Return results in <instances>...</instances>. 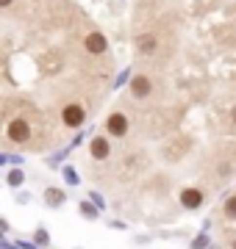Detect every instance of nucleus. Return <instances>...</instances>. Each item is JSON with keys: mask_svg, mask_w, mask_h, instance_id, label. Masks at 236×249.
Segmentation results:
<instances>
[{"mask_svg": "<svg viewBox=\"0 0 236 249\" xmlns=\"http://www.w3.org/2000/svg\"><path fill=\"white\" fill-rule=\"evenodd\" d=\"M89 152H92V158H95V160H106V158L111 155V144H109V139H103V136L92 139Z\"/></svg>", "mask_w": 236, "mask_h": 249, "instance_id": "7", "label": "nucleus"}, {"mask_svg": "<svg viewBox=\"0 0 236 249\" xmlns=\"http://www.w3.org/2000/svg\"><path fill=\"white\" fill-rule=\"evenodd\" d=\"M22 178H25V175H22L20 169H11L9 172V186H20V183H22Z\"/></svg>", "mask_w": 236, "mask_h": 249, "instance_id": "11", "label": "nucleus"}, {"mask_svg": "<svg viewBox=\"0 0 236 249\" xmlns=\"http://www.w3.org/2000/svg\"><path fill=\"white\" fill-rule=\"evenodd\" d=\"M47 202L50 205H61V191H59V188H47Z\"/></svg>", "mask_w": 236, "mask_h": 249, "instance_id": "10", "label": "nucleus"}, {"mask_svg": "<svg viewBox=\"0 0 236 249\" xmlns=\"http://www.w3.org/2000/svg\"><path fill=\"white\" fill-rule=\"evenodd\" d=\"M64 178H67V183H70V186H75V183H78V175H75V172L70 169V166L64 169Z\"/></svg>", "mask_w": 236, "mask_h": 249, "instance_id": "13", "label": "nucleus"}, {"mask_svg": "<svg viewBox=\"0 0 236 249\" xmlns=\"http://www.w3.org/2000/svg\"><path fill=\"white\" fill-rule=\"evenodd\" d=\"M81 213H83V216H89V219H98V211H95L89 202H81Z\"/></svg>", "mask_w": 236, "mask_h": 249, "instance_id": "12", "label": "nucleus"}, {"mask_svg": "<svg viewBox=\"0 0 236 249\" xmlns=\"http://www.w3.org/2000/svg\"><path fill=\"white\" fill-rule=\"evenodd\" d=\"M234 249H236V241H234Z\"/></svg>", "mask_w": 236, "mask_h": 249, "instance_id": "19", "label": "nucleus"}, {"mask_svg": "<svg viewBox=\"0 0 236 249\" xmlns=\"http://www.w3.org/2000/svg\"><path fill=\"white\" fill-rule=\"evenodd\" d=\"M206 247H209V238H206V235H200V238L192 244V249H206Z\"/></svg>", "mask_w": 236, "mask_h": 249, "instance_id": "14", "label": "nucleus"}, {"mask_svg": "<svg viewBox=\"0 0 236 249\" xmlns=\"http://www.w3.org/2000/svg\"><path fill=\"white\" fill-rule=\"evenodd\" d=\"M225 216L228 219H236V194L225 199Z\"/></svg>", "mask_w": 236, "mask_h": 249, "instance_id": "9", "label": "nucleus"}, {"mask_svg": "<svg viewBox=\"0 0 236 249\" xmlns=\"http://www.w3.org/2000/svg\"><path fill=\"white\" fill-rule=\"evenodd\" d=\"M11 0H0V9H6V6H9Z\"/></svg>", "mask_w": 236, "mask_h": 249, "instance_id": "16", "label": "nucleus"}, {"mask_svg": "<svg viewBox=\"0 0 236 249\" xmlns=\"http://www.w3.org/2000/svg\"><path fill=\"white\" fill-rule=\"evenodd\" d=\"M150 91H153V80L147 78V75H134V80H131V94L137 100H145V97H150Z\"/></svg>", "mask_w": 236, "mask_h": 249, "instance_id": "4", "label": "nucleus"}, {"mask_svg": "<svg viewBox=\"0 0 236 249\" xmlns=\"http://www.w3.org/2000/svg\"><path fill=\"white\" fill-rule=\"evenodd\" d=\"M156 47H158V39H156L153 34H145V36H139V39H137V50H139L142 55L156 53Z\"/></svg>", "mask_w": 236, "mask_h": 249, "instance_id": "8", "label": "nucleus"}, {"mask_svg": "<svg viewBox=\"0 0 236 249\" xmlns=\"http://www.w3.org/2000/svg\"><path fill=\"white\" fill-rule=\"evenodd\" d=\"M0 249H9V247H0Z\"/></svg>", "mask_w": 236, "mask_h": 249, "instance_id": "18", "label": "nucleus"}, {"mask_svg": "<svg viewBox=\"0 0 236 249\" xmlns=\"http://www.w3.org/2000/svg\"><path fill=\"white\" fill-rule=\"evenodd\" d=\"M83 47H86L92 55H103L106 50H109V39H106L103 34H98V31H95V34H89L86 39H83Z\"/></svg>", "mask_w": 236, "mask_h": 249, "instance_id": "5", "label": "nucleus"}, {"mask_svg": "<svg viewBox=\"0 0 236 249\" xmlns=\"http://www.w3.org/2000/svg\"><path fill=\"white\" fill-rule=\"evenodd\" d=\"M203 199H206V196H203V191H200V188H183V191H181V205L186 208V211L200 208V205H203Z\"/></svg>", "mask_w": 236, "mask_h": 249, "instance_id": "6", "label": "nucleus"}, {"mask_svg": "<svg viewBox=\"0 0 236 249\" xmlns=\"http://www.w3.org/2000/svg\"><path fill=\"white\" fill-rule=\"evenodd\" d=\"M128 127H131V124H128V116L119 114V111H114V114L106 119V130H109L114 139H122V136L128 133Z\"/></svg>", "mask_w": 236, "mask_h": 249, "instance_id": "1", "label": "nucleus"}, {"mask_svg": "<svg viewBox=\"0 0 236 249\" xmlns=\"http://www.w3.org/2000/svg\"><path fill=\"white\" fill-rule=\"evenodd\" d=\"M231 119H234V122H236V106L231 108Z\"/></svg>", "mask_w": 236, "mask_h": 249, "instance_id": "17", "label": "nucleus"}, {"mask_svg": "<svg viewBox=\"0 0 236 249\" xmlns=\"http://www.w3.org/2000/svg\"><path fill=\"white\" fill-rule=\"evenodd\" d=\"M61 119L67 127H81L83 119H86V111H83V106H78V103H73V106H67L61 111Z\"/></svg>", "mask_w": 236, "mask_h": 249, "instance_id": "3", "label": "nucleus"}, {"mask_svg": "<svg viewBox=\"0 0 236 249\" xmlns=\"http://www.w3.org/2000/svg\"><path fill=\"white\" fill-rule=\"evenodd\" d=\"M6 133H9V139L14 144H25L28 139H31V124H28L25 119H14V122L9 124V130H6Z\"/></svg>", "mask_w": 236, "mask_h": 249, "instance_id": "2", "label": "nucleus"}, {"mask_svg": "<svg viewBox=\"0 0 236 249\" xmlns=\"http://www.w3.org/2000/svg\"><path fill=\"white\" fill-rule=\"evenodd\" d=\"M37 244H47V232H45V230L37 232Z\"/></svg>", "mask_w": 236, "mask_h": 249, "instance_id": "15", "label": "nucleus"}]
</instances>
